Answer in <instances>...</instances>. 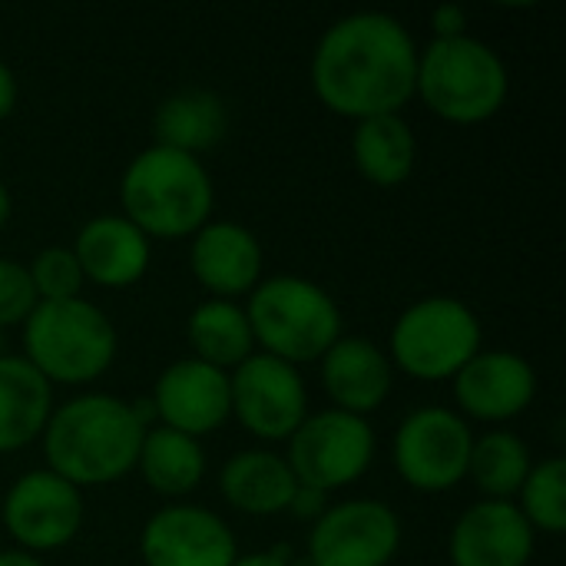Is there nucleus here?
<instances>
[{
  "label": "nucleus",
  "instance_id": "f257e3e1",
  "mask_svg": "<svg viewBox=\"0 0 566 566\" xmlns=\"http://www.w3.org/2000/svg\"><path fill=\"white\" fill-rule=\"evenodd\" d=\"M418 46L408 27L381 10L335 20L312 53L315 96L338 116L371 119L401 113L415 96Z\"/></svg>",
  "mask_w": 566,
  "mask_h": 566
},
{
  "label": "nucleus",
  "instance_id": "f03ea898",
  "mask_svg": "<svg viewBox=\"0 0 566 566\" xmlns=\"http://www.w3.org/2000/svg\"><path fill=\"white\" fill-rule=\"evenodd\" d=\"M40 438L46 471L83 491L123 481L139 461L146 428L129 401L80 395L50 415Z\"/></svg>",
  "mask_w": 566,
  "mask_h": 566
},
{
  "label": "nucleus",
  "instance_id": "7ed1b4c3",
  "mask_svg": "<svg viewBox=\"0 0 566 566\" xmlns=\"http://www.w3.org/2000/svg\"><path fill=\"white\" fill-rule=\"evenodd\" d=\"M119 202L146 239H186L209 222L216 192L199 156L149 146L129 159Z\"/></svg>",
  "mask_w": 566,
  "mask_h": 566
},
{
  "label": "nucleus",
  "instance_id": "20e7f679",
  "mask_svg": "<svg viewBox=\"0 0 566 566\" xmlns=\"http://www.w3.org/2000/svg\"><path fill=\"white\" fill-rule=\"evenodd\" d=\"M245 318L255 348L295 368L322 361V355L342 338V312L335 298L302 275L259 282L249 292Z\"/></svg>",
  "mask_w": 566,
  "mask_h": 566
},
{
  "label": "nucleus",
  "instance_id": "39448f33",
  "mask_svg": "<svg viewBox=\"0 0 566 566\" xmlns=\"http://www.w3.org/2000/svg\"><path fill=\"white\" fill-rule=\"evenodd\" d=\"M507 66L494 46L464 33L451 40H431L418 50L415 96L448 123H484L507 99Z\"/></svg>",
  "mask_w": 566,
  "mask_h": 566
},
{
  "label": "nucleus",
  "instance_id": "423d86ee",
  "mask_svg": "<svg viewBox=\"0 0 566 566\" xmlns=\"http://www.w3.org/2000/svg\"><path fill=\"white\" fill-rule=\"evenodd\" d=\"M23 358L50 385H90L116 358V328L93 302H36L23 322Z\"/></svg>",
  "mask_w": 566,
  "mask_h": 566
},
{
  "label": "nucleus",
  "instance_id": "0eeeda50",
  "mask_svg": "<svg viewBox=\"0 0 566 566\" xmlns=\"http://www.w3.org/2000/svg\"><path fill=\"white\" fill-rule=\"evenodd\" d=\"M484 332L478 315L448 295L421 298L405 308L391 328V358L418 381L454 378L478 352Z\"/></svg>",
  "mask_w": 566,
  "mask_h": 566
},
{
  "label": "nucleus",
  "instance_id": "6e6552de",
  "mask_svg": "<svg viewBox=\"0 0 566 566\" xmlns=\"http://www.w3.org/2000/svg\"><path fill=\"white\" fill-rule=\"evenodd\" d=\"M375 458V431L365 418L328 408L308 415L289 438V468L302 488L338 491L355 484Z\"/></svg>",
  "mask_w": 566,
  "mask_h": 566
},
{
  "label": "nucleus",
  "instance_id": "1a4fd4ad",
  "mask_svg": "<svg viewBox=\"0 0 566 566\" xmlns=\"http://www.w3.org/2000/svg\"><path fill=\"white\" fill-rule=\"evenodd\" d=\"M474 434L451 408H418L395 431L391 458L398 478L424 494H441L468 478Z\"/></svg>",
  "mask_w": 566,
  "mask_h": 566
},
{
  "label": "nucleus",
  "instance_id": "9d476101",
  "mask_svg": "<svg viewBox=\"0 0 566 566\" xmlns=\"http://www.w3.org/2000/svg\"><path fill=\"white\" fill-rule=\"evenodd\" d=\"M229 398L239 424L259 441H289L308 418L302 371L262 352L229 371Z\"/></svg>",
  "mask_w": 566,
  "mask_h": 566
},
{
  "label": "nucleus",
  "instance_id": "9b49d317",
  "mask_svg": "<svg viewBox=\"0 0 566 566\" xmlns=\"http://www.w3.org/2000/svg\"><path fill=\"white\" fill-rule=\"evenodd\" d=\"M0 521L23 554H46L66 547L83 524L80 488L56 478L53 471H27L13 481L3 497Z\"/></svg>",
  "mask_w": 566,
  "mask_h": 566
},
{
  "label": "nucleus",
  "instance_id": "f8f14e48",
  "mask_svg": "<svg viewBox=\"0 0 566 566\" xmlns=\"http://www.w3.org/2000/svg\"><path fill=\"white\" fill-rule=\"evenodd\" d=\"M401 547L398 514L371 497L325 507L308 534L312 566H388Z\"/></svg>",
  "mask_w": 566,
  "mask_h": 566
},
{
  "label": "nucleus",
  "instance_id": "ddd939ff",
  "mask_svg": "<svg viewBox=\"0 0 566 566\" xmlns=\"http://www.w3.org/2000/svg\"><path fill=\"white\" fill-rule=\"evenodd\" d=\"M146 566H232L239 560L229 524L192 504H169L156 511L139 537Z\"/></svg>",
  "mask_w": 566,
  "mask_h": 566
},
{
  "label": "nucleus",
  "instance_id": "4468645a",
  "mask_svg": "<svg viewBox=\"0 0 566 566\" xmlns=\"http://www.w3.org/2000/svg\"><path fill=\"white\" fill-rule=\"evenodd\" d=\"M153 408L156 421L163 428L182 431L189 438L212 434L216 428L226 424L232 415V398H229V375L202 365L196 358L172 361L153 388Z\"/></svg>",
  "mask_w": 566,
  "mask_h": 566
},
{
  "label": "nucleus",
  "instance_id": "2eb2a0df",
  "mask_svg": "<svg viewBox=\"0 0 566 566\" xmlns=\"http://www.w3.org/2000/svg\"><path fill=\"white\" fill-rule=\"evenodd\" d=\"M454 398L468 418L514 421L537 398V371L514 352H478L454 378Z\"/></svg>",
  "mask_w": 566,
  "mask_h": 566
},
{
  "label": "nucleus",
  "instance_id": "dca6fc26",
  "mask_svg": "<svg viewBox=\"0 0 566 566\" xmlns=\"http://www.w3.org/2000/svg\"><path fill=\"white\" fill-rule=\"evenodd\" d=\"M451 566H527L534 527L514 501H481L468 507L448 541Z\"/></svg>",
  "mask_w": 566,
  "mask_h": 566
},
{
  "label": "nucleus",
  "instance_id": "f3484780",
  "mask_svg": "<svg viewBox=\"0 0 566 566\" xmlns=\"http://www.w3.org/2000/svg\"><path fill=\"white\" fill-rule=\"evenodd\" d=\"M189 269L212 298L249 295L262 279V245L252 229L239 222H206L192 235Z\"/></svg>",
  "mask_w": 566,
  "mask_h": 566
},
{
  "label": "nucleus",
  "instance_id": "a211bd4d",
  "mask_svg": "<svg viewBox=\"0 0 566 566\" xmlns=\"http://www.w3.org/2000/svg\"><path fill=\"white\" fill-rule=\"evenodd\" d=\"M391 358L361 335H342L322 355V385L338 411L365 418L391 395Z\"/></svg>",
  "mask_w": 566,
  "mask_h": 566
},
{
  "label": "nucleus",
  "instance_id": "6ab92c4d",
  "mask_svg": "<svg viewBox=\"0 0 566 566\" xmlns=\"http://www.w3.org/2000/svg\"><path fill=\"white\" fill-rule=\"evenodd\" d=\"M73 255L83 279L103 289H126L149 269V239L126 216H96L76 232Z\"/></svg>",
  "mask_w": 566,
  "mask_h": 566
},
{
  "label": "nucleus",
  "instance_id": "aec40b11",
  "mask_svg": "<svg viewBox=\"0 0 566 566\" xmlns=\"http://www.w3.org/2000/svg\"><path fill=\"white\" fill-rule=\"evenodd\" d=\"M50 415L53 385L23 355H0V454L33 444Z\"/></svg>",
  "mask_w": 566,
  "mask_h": 566
},
{
  "label": "nucleus",
  "instance_id": "412c9836",
  "mask_svg": "<svg viewBox=\"0 0 566 566\" xmlns=\"http://www.w3.org/2000/svg\"><path fill=\"white\" fill-rule=\"evenodd\" d=\"M219 491L235 511L252 517H272L289 511L298 481L285 458L255 448V451H239L226 461L219 474Z\"/></svg>",
  "mask_w": 566,
  "mask_h": 566
},
{
  "label": "nucleus",
  "instance_id": "4be33fe9",
  "mask_svg": "<svg viewBox=\"0 0 566 566\" xmlns=\"http://www.w3.org/2000/svg\"><path fill=\"white\" fill-rule=\"evenodd\" d=\"M153 129L156 146L199 156L226 136L229 113L212 90H179L159 103Z\"/></svg>",
  "mask_w": 566,
  "mask_h": 566
},
{
  "label": "nucleus",
  "instance_id": "5701e85b",
  "mask_svg": "<svg viewBox=\"0 0 566 566\" xmlns=\"http://www.w3.org/2000/svg\"><path fill=\"white\" fill-rule=\"evenodd\" d=\"M352 156H355L358 172L368 182H375L381 189H395L415 172L418 143H415L408 119L401 113H388V116L361 119L355 126Z\"/></svg>",
  "mask_w": 566,
  "mask_h": 566
},
{
  "label": "nucleus",
  "instance_id": "b1692460",
  "mask_svg": "<svg viewBox=\"0 0 566 566\" xmlns=\"http://www.w3.org/2000/svg\"><path fill=\"white\" fill-rule=\"evenodd\" d=\"M192 358L212 365L219 371L239 368L249 355H255V338L245 318V308L226 298H209L192 308L186 325Z\"/></svg>",
  "mask_w": 566,
  "mask_h": 566
},
{
  "label": "nucleus",
  "instance_id": "393cba45",
  "mask_svg": "<svg viewBox=\"0 0 566 566\" xmlns=\"http://www.w3.org/2000/svg\"><path fill=\"white\" fill-rule=\"evenodd\" d=\"M136 468L143 481L163 497H186L202 484L206 474V451L196 438L172 431V428H149L139 448Z\"/></svg>",
  "mask_w": 566,
  "mask_h": 566
},
{
  "label": "nucleus",
  "instance_id": "a878e982",
  "mask_svg": "<svg viewBox=\"0 0 566 566\" xmlns=\"http://www.w3.org/2000/svg\"><path fill=\"white\" fill-rule=\"evenodd\" d=\"M531 448L514 431H488L471 444L468 478L484 501H514L531 474Z\"/></svg>",
  "mask_w": 566,
  "mask_h": 566
},
{
  "label": "nucleus",
  "instance_id": "bb28decb",
  "mask_svg": "<svg viewBox=\"0 0 566 566\" xmlns=\"http://www.w3.org/2000/svg\"><path fill=\"white\" fill-rule=\"evenodd\" d=\"M521 504L517 511L524 514V521L544 534H564L566 531V461L564 458H551L531 468L524 488H521Z\"/></svg>",
  "mask_w": 566,
  "mask_h": 566
},
{
  "label": "nucleus",
  "instance_id": "cd10ccee",
  "mask_svg": "<svg viewBox=\"0 0 566 566\" xmlns=\"http://www.w3.org/2000/svg\"><path fill=\"white\" fill-rule=\"evenodd\" d=\"M30 282H33V292L40 302H66V298H80L83 292V272H80V262L73 255V249H63V245H50L43 249L30 265Z\"/></svg>",
  "mask_w": 566,
  "mask_h": 566
},
{
  "label": "nucleus",
  "instance_id": "c85d7f7f",
  "mask_svg": "<svg viewBox=\"0 0 566 566\" xmlns=\"http://www.w3.org/2000/svg\"><path fill=\"white\" fill-rule=\"evenodd\" d=\"M36 292L30 282L27 265L13 259H0V328L7 325H23L27 315L36 308Z\"/></svg>",
  "mask_w": 566,
  "mask_h": 566
},
{
  "label": "nucleus",
  "instance_id": "c756f323",
  "mask_svg": "<svg viewBox=\"0 0 566 566\" xmlns=\"http://www.w3.org/2000/svg\"><path fill=\"white\" fill-rule=\"evenodd\" d=\"M431 23H434V40H451L468 33V13L458 3H441L431 13Z\"/></svg>",
  "mask_w": 566,
  "mask_h": 566
},
{
  "label": "nucleus",
  "instance_id": "7c9ffc66",
  "mask_svg": "<svg viewBox=\"0 0 566 566\" xmlns=\"http://www.w3.org/2000/svg\"><path fill=\"white\" fill-rule=\"evenodd\" d=\"M325 494L322 491H312V488H302L298 484V491H295V497H292V504H289V511L295 514V517H322L325 514Z\"/></svg>",
  "mask_w": 566,
  "mask_h": 566
},
{
  "label": "nucleus",
  "instance_id": "2f4dec72",
  "mask_svg": "<svg viewBox=\"0 0 566 566\" xmlns=\"http://www.w3.org/2000/svg\"><path fill=\"white\" fill-rule=\"evenodd\" d=\"M17 106V76L13 70L0 60V119H7Z\"/></svg>",
  "mask_w": 566,
  "mask_h": 566
},
{
  "label": "nucleus",
  "instance_id": "473e14b6",
  "mask_svg": "<svg viewBox=\"0 0 566 566\" xmlns=\"http://www.w3.org/2000/svg\"><path fill=\"white\" fill-rule=\"evenodd\" d=\"M232 566H292L289 557H282L279 551H259V554H245Z\"/></svg>",
  "mask_w": 566,
  "mask_h": 566
},
{
  "label": "nucleus",
  "instance_id": "72a5a7b5",
  "mask_svg": "<svg viewBox=\"0 0 566 566\" xmlns=\"http://www.w3.org/2000/svg\"><path fill=\"white\" fill-rule=\"evenodd\" d=\"M0 566H43L33 554L23 551H0Z\"/></svg>",
  "mask_w": 566,
  "mask_h": 566
},
{
  "label": "nucleus",
  "instance_id": "f704fd0d",
  "mask_svg": "<svg viewBox=\"0 0 566 566\" xmlns=\"http://www.w3.org/2000/svg\"><path fill=\"white\" fill-rule=\"evenodd\" d=\"M10 206H13V202H10V192H7V186L0 182V229H3L7 219H10Z\"/></svg>",
  "mask_w": 566,
  "mask_h": 566
},
{
  "label": "nucleus",
  "instance_id": "c9c22d12",
  "mask_svg": "<svg viewBox=\"0 0 566 566\" xmlns=\"http://www.w3.org/2000/svg\"><path fill=\"white\" fill-rule=\"evenodd\" d=\"M0 345H3V328H0ZM0 355H3V352H0Z\"/></svg>",
  "mask_w": 566,
  "mask_h": 566
}]
</instances>
